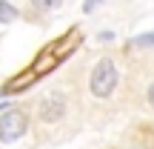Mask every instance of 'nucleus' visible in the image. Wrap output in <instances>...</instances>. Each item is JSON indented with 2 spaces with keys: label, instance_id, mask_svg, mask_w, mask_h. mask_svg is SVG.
<instances>
[{
  "label": "nucleus",
  "instance_id": "obj_1",
  "mask_svg": "<svg viewBox=\"0 0 154 149\" xmlns=\"http://www.w3.org/2000/svg\"><path fill=\"white\" fill-rule=\"evenodd\" d=\"M117 80H120L117 66L109 60V57H106V60H100L97 66H94V72H91V80H88L91 95H97V98H109V95L117 89Z\"/></svg>",
  "mask_w": 154,
  "mask_h": 149
},
{
  "label": "nucleus",
  "instance_id": "obj_2",
  "mask_svg": "<svg viewBox=\"0 0 154 149\" xmlns=\"http://www.w3.org/2000/svg\"><path fill=\"white\" fill-rule=\"evenodd\" d=\"M20 135H26V115L20 109H9L0 118V141L3 144H14Z\"/></svg>",
  "mask_w": 154,
  "mask_h": 149
},
{
  "label": "nucleus",
  "instance_id": "obj_3",
  "mask_svg": "<svg viewBox=\"0 0 154 149\" xmlns=\"http://www.w3.org/2000/svg\"><path fill=\"white\" fill-rule=\"evenodd\" d=\"M63 112H66V98H63L60 92H51V95H46L43 100H40V118L43 121H60L63 118Z\"/></svg>",
  "mask_w": 154,
  "mask_h": 149
},
{
  "label": "nucleus",
  "instance_id": "obj_4",
  "mask_svg": "<svg viewBox=\"0 0 154 149\" xmlns=\"http://www.w3.org/2000/svg\"><path fill=\"white\" fill-rule=\"evenodd\" d=\"M11 20H17V9L9 0H0V23H11Z\"/></svg>",
  "mask_w": 154,
  "mask_h": 149
},
{
  "label": "nucleus",
  "instance_id": "obj_5",
  "mask_svg": "<svg viewBox=\"0 0 154 149\" xmlns=\"http://www.w3.org/2000/svg\"><path fill=\"white\" fill-rule=\"evenodd\" d=\"M32 6L40 9V11H54V9L63 6V0H32Z\"/></svg>",
  "mask_w": 154,
  "mask_h": 149
},
{
  "label": "nucleus",
  "instance_id": "obj_6",
  "mask_svg": "<svg viewBox=\"0 0 154 149\" xmlns=\"http://www.w3.org/2000/svg\"><path fill=\"white\" fill-rule=\"evenodd\" d=\"M131 43H134V46H140V49H146V46H154V32H149V34H137Z\"/></svg>",
  "mask_w": 154,
  "mask_h": 149
},
{
  "label": "nucleus",
  "instance_id": "obj_7",
  "mask_svg": "<svg viewBox=\"0 0 154 149\" xmlns=\"http://www.w3.org/2000/svg\"><path fill=\"white\" fill-rule=\"evenodd\" d=\"M97 3H100V0H86V3H83V11H94Z\"/></svg>",
  "mask_w": 154,
  "mask_h": 149
},
{
  "label": "nucleus",
  "instance_id": "obj_8",
  "mask_svg": "<svg viewBox=\"0 0 154 149\" xmlns=\"http://www.w3.org/2000/svg\"><path fill=\"white\" fill-rule=\"evenodd\" d=\"M149 103L154 106V83H151V86H149Z\"/></svg>",
  "mask_w": 154,
  "mask_h": 149
},
{
  "label": "nucleus",
  "instance_id": "obj_9",
  "mask_svg": "<svg viewBox=\"0 0 154 149\" xmlns=\"http://www.w3.org/2000/svg\"><path fill=\"white\" fill-rule=\"evenodd\" d=\"M0 109H3V106H0Z\"/></svg>",
  "mask_w": 154,
  "mask_h": 149
}]
</instances>
